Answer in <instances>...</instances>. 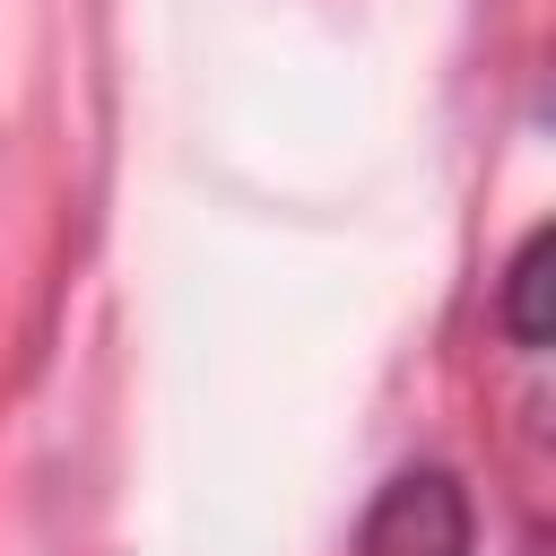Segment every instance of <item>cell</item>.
Returning <instances> with one entry per match:
<instances>
[{
    "mask_svg": "<svg viewBox=\"0 0 556 556\" xmlns=\"http://www.w3.org/2000/svg\"><path fill=\"white\" fill-rule=\"evenodd\" d=\"M469 547H478V513L452 469H400L356 530V556H469Z\"/></svg>",
    "mask_w": 556,
    "mask_h": 556,
    "instance_id": "1",
    "label": "cell"
},
{
    "mask_svg": "<svg viewBox=\"0 0 556 556\" xmlns=\"http://www.w3.org/2000/svg\"><path fill=\"white\" fill-rule=\"evenodd\" d=\"M547 252H556V235L530 226L521 252H513V269H504V287H495V321H504V339L530 348V356L547 348Z\"/></svg>",
    "mask_w": 556,
    "mask_h": 556,
    "instance_id": "2",
    "label": "cell"
}]
</instances>
